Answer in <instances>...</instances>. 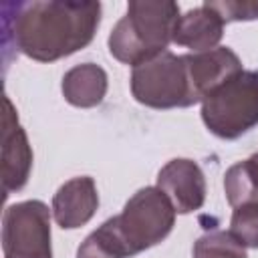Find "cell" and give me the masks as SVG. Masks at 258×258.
<instances>
[{
	"label": "cell",
	"mask_w": 258,
	"mask_h": 258,
	"mask_svg": "<svg viewBox=\"0 0 258 258\" xmlns=\"http://www.w3.org/2000/svg\"><path fill=\"white\" fill-rule=\"evenodd\" d=\"M204 4L212 8L224 22L258 18V0H206Z\"/></svg>",
	"instance_id": "obj_16"
},
{
	"label": "cell",
	"mask_w": 258,
	"mask_h": 258,
	"mask_svg": "<svg viewBox=\"0 0 258 258\" xmlns=\"http://www.w3.org/2000/svg\"><path fill=\"white\" fill-rule=\"evenodd\" d=\"M202 121L220 139H238L258 125V71H240L202 101Z\"/></svg>",
	"instance_id": "obj_4"
},
{
	"label": "cell",
	"mask_w": 258,
	"mask_h": 258,
	"mask_svg": "<svg viewBox=\"0 0 258 258\" xmlns=\"http://www.w3.org/2000/svg\"><path fill=\"white\" fill-rule=\"evenodd\" d=\"M131 93L137 103L151 109H175L200 103L194 95L183 54L177 56L171 50L133 67Z\"/></svg>",
	"instance_id": "obj_5"
},
{
	"label": "cell",
	"mask_w": 258,
	"mask_h": 258,
	"mask_svg": "<svg viewBox=\"0 0 258 258\" xmlns=\"http://www.w3.org/2000/svg\"><path fill=\"white\" fill-rule=\"evenodd\" d=\"M107 73L95 62H83L69 69L62 77L60 89L67 103L73 107H97L107 95Z\"/></svg>",
	"instance_id": "obj_12"
},
{
	"label": "cell",
	"mask_w": 258,
	"mask_h": 258,
	"mask_svg": "<svg viewBox=\"0 0 258 258\" xmlns=\"http://www.w3.org/2000/svg\"><path fill=\"white\" fill-rule=\"evenodd\" d=\"M99 208V194L95 179L89 175L64 181L52 198V216L62 230L85 226Z\"/></svg>",
	"instance_id": "obj_10"
},
{
	"label": "cell",
	"mask_w": 258,
	"mask_h": 258,
	"mask_svg": "<svg viewBox=\"0 0 258 258\" xmlns=\"http://www.w3.org/2000/svg\"><path fill=\"white\" fill-rule=\"evenodd\" d=\"M194 258H248L246 246L224 230H212L194 244Z\"/></svg>",
	"instance_id": "obj_14"
},
{
	"label": "cell",
	"mask_w": 258,
	"mask_h": 258,
	"mask_svg": "<svg viewBox=\"0 0 258 258\" xmlns=\"http://www.w3.org/2000/svg\"><path fill=\"white\" fill-rule=\"evenodd\" d=\"M77 258H121L115 248L101 236L99 230L89 234L77 250Z\"/></svg>",
	"instance_id": "obj_17"
},
{
	"label": "cell",
	"mask_w": 258,
	"mask_h": 258,
	"mask_svg": "<svg viewBox=\"0 0 258 258\" xmlns=\"http://www.w3.org/2000/svg\"><path fill=\"white\" fill-rule=\"evenodd\" d=\"M157 187L169 198L177 214L196 212L206 202V177L194 159L167 161L157 173Z\"/></svg>",
	"instance_id": "obj_8"
},
{
	"label": "cell",
	"mask_w": 258,
	"mask_h": 258,
	"mask_svg": "<svg viewBox=\"0 0 258 258\" xmlns=\"http://www.w3.org/2000/svg\"><path fill=\"white\" fill-rule=\"evenodd\" d=\"M4 258H52L50 210L40 200H26L6 208L2 216Z\"/></svg>",
	"instance_id": "obj_6"
},
{
	"label": "cell",
	"mask_w": 258,
	"mask_h": 258,
	"mask_svg": "<svg viewBox=\"0 0 258 258\" xmlns=\"http://www.w3.org/2000/svg\"><path fill=\"white\" fill-rule=\"evenodd\" d=\"M246 161L250 163V167H252V171H254V175L258 177V151H256L254 155H250V157H248Z\"/></svg>",
	"instance_id": "obj_18"
},
{
	"label": "cell",
	"mask_w": 258,
	"mask_h": 258,
	"mask_svg": "<svg viewBox=\"0 0 258 258\" xmlns=\"http://www.w3.org/2000/svg\"><path fill=\"white\" fill-rule=\"evenodd\" d=\"M224 191L232 208L258 206V177L254 175L250 163L244 159L234 163L224 175Z\"/></svg>",
	"instance_id": "obj_13"
},
{
	"label": "cell",
	"mask_w": 258,
	"mask_h": 258,
	"mask_svg": "<svg viewBox=\"0 0 258 258\" xmlns=\"http://www.w3.org/2000/svg\"><path fill=\"white\" fill-rule=\"evenodd\" d=\"M224 20L206 4L179 14L173 26L171 42L191 48L194 52L212 50L224 36Z\"/></svg>",
	"instance_id": "obj_11"
},
{
	"label": "cell",
	"mask_w": 258,
	"mask_h": 258,
	"mask_svg": "<svg viewBox=\"0 0 258 258\" xmlns=\"http://www.w3.org/2000/svg\"><path fill=\"white\" fill-rule=\"evenodd\" d=\"M183 60L198 101H204L206 95H210L228 79L244 71L240 56L228 46H216L204 52H189L183 54Z\"/></svg>",
	"instance_id": "obj_9"
},
{
	"label": "cell",
	"mask_w": 258,
	"mask_h": 258,
	"mask_svg": "<svg viewBox=\"0 0 258 258\" xmlns=\"http://www.w3.org/2000/svg\"><path fill=\"white\" fill-rule=\"evenodd\" d=\"M32 167V149L26 137V131L18 123L16 109L10 97H4V115H2V191L4 198L12 191H20Z\"/></svg>",
	"instance_id": "obj_7"
},
{
	"label": "cell",
	"mask_w": 258,
	"mask_h": 258,
	"mask_svg": "<svg viewBox=\"0 0 258 258\" xmlns=\"http://www.w3.org/2000/svg\"><path fill=\"white\" fill-rule=\"evenodd\" d=\"M175 214L169 198L157 185H149L135 191L123 212L103 222L97 230L121 258H129L163 242L173 230Z\"/></svg>",
	"instance_id": "obj_3"
},
{
	"label": "cell",
	"mask_w": 258,
	"mask_h": 258,
	"mask_svg": "<svg viewBox=\"0 0 258 258\" xmlns=\"http://www.w3.org/2000/svg\"><path fill=\"white\" fill-rule=\"evenodd\" d=\"M101 22V2L32 0L2 4L4 52L16 48L38 62H54L85 48Z\"/></svg>",
	"instance_id": "obj_1"
},
{
	"label": "cell",
	"mask_w": 258,
	"mask_h": 258,
	"mask_svg": "<svg viewBox=\"0 0 258 258\" xmlns=\"http://www.w3.org/2000/svg\"><path fill=\"white\" fill-rule=\"evenodd\" d=\"M230 232L248 248H258V206L234 208Z\"/></svg>",
	"instance_id": "obj_15"
},
{
	"label": "cell",
	"mask_w": 258,
	"mask_h": 258,
	"mask_svg": "<svg viewBox=\"0 0 258 258\" xmlns=\"http://www.w3.org/2000/svg\"><path fill=\"white\" fill-rule=\"evenodd\" d=\"M179 6L173 0H131L127 14L109 34V52L123 64L137 67L167 50Z\"/></svg>",
	"instance_id": "obj_2"
}]
</instances>
